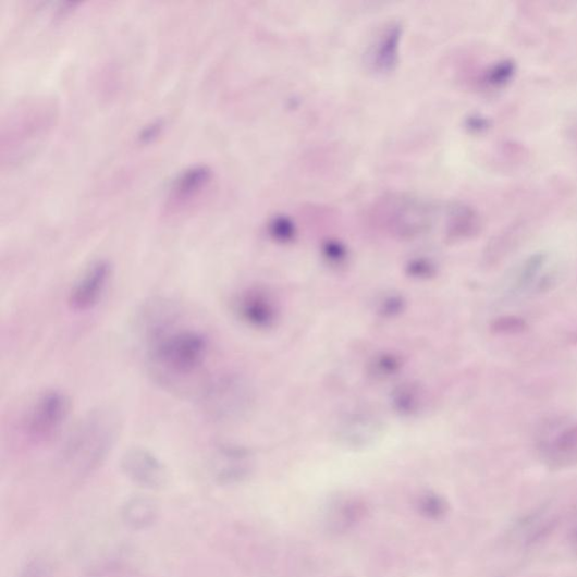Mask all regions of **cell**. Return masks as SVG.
<instances>
[{
	"label": "cell",
	"instance_id": "cell-17",
	"mask_svg": "<svg viewBox=\"0 0 577 577\" xmlns=\"http://www.w3.org/2000/svg\"><path fill=\"white\" fill-rule=\"evenodd\" d=\"M477 229V219L472 210L455 205L449 208L446 235L453 240L470 236Z\"/></svg>",
	"mask_w": 577,
	"mask_h": 577
},
{
	"label": "cell",
	"instance_id": "cell-16",
	"mask_svg": "<svg viewBox=\"0 0 577 577\" xmlns=\"http://www.w3.org/2000/svg\"><path fill=\"white\" fill-rule=\"evenodd\" d=\"M544 455L557 465L577 462V426L565 430L543 449Z\"/></svg>",
	"mask_w": 577,
	"mask_h": 577
},
{
	"label": "cell",
	"instance_id": "cell-22",
	"mask_svg": "<svg viewBox=\"0 0 577 577\" xmlns=\"http://www.w3.org/2000/svg\"><path fill=\"white\" fill-rule=\"evenodd\" d=\"M406 273L415 279L428 280L437 275L438 266L433 260L419 256L408 261Z\"/></svg>",
	"mask_w": 577,
	"mask_h": 577
},
{
	"label": "cell",
	"instance_id": "cell-8",
	"mask_svg": "<svg viewBox=\"0 0 577 577\" xmlns=\"http://www.w3.org/2000/svg\"><path fill=\"white\" fill-rule=\"evenodd\" d=\"M112 277V267L106 260L91 263L72 287L69 304L77 312L91 310L102 300Z\"/></svg>",
	"mask_w": 577,
	"mask_h": 577
},
{
	"label": "cell",
	"instance_id": "cell-5",
	"mask_svg": "<svg viewBox=\"0 0 577 577\" xmlns=\"http://www.w3.org/2000/svg\"><path fill=\"white\" fill-rule=\"evenodd\" d=\"M208 413L217 420H234L246 413L253 402L249 384L240 376L228 375L207 384L204 394Z\"/></svg>",
	"mask_w": 577,
	"mask_h": 577
},
{
	"label": "cell",
	"instance_id": "cell-1",
	"mask_svg": "<svg viewBox=\"0 0 577 577\" xmlns=\"http://www.w3.org/2000/svg\"><path fill=\"white\" fill-rule=\"evenodd\" d=\"M146 320V355L154 371L167 380L186 379L206 365L210 343L197 328L179 324L168 307H157Z\"/></svg>",
	"mask_w": 577,
	"mask_h": 577
},
{
	"label": "cell",
	"instance_id": "cell-13",
	"mask_svg": "<svg viewBox=\"0 0 577 577\" xmlns=\"http://www.w3.org/2000/svg\"><path fill=\"white\" fill-rule=\"evenodd\" d=\"M366 513L367 505L361 499L339 496L327 507L326 525L334 533H344L360 524Z\"/></svg>",
	"mask_w": 577,
	"mask_h": 577
},
{
	"label": "cell",
	"instance_id": "cell-27",
	"mask_svg": "<svg viewBox=\"0 0 577 577\" xmlns=\"http://www.w3.org/2000/svg\"><path fill=\"white\" fill-rule=\"evenodd\" d=\"M524 326L525 323L523 322L521 319L504 318V319L499 320V322L495 324V329L498 331H504V332L505 331L516 332L517 330H523Z\"/></svg>",
	"mask_w": 577,
	"mask_h": 577
},
{
	"label": "cell",
	"instance_id": "cell-18",
	"mask_svg": "<svg viewBox=\"0 0 577 577\" xmlns=\"http://www.w3.org/2000/svg\"><path fill=\"white\" fill-rule=\"evenodd\" d=\"M402 369L400 357L390 352H381L372 357L368 364L367 372L375 380H386L396 376Z\"/></svg>",
	"mask_w": 577,
	"mask_h": 577
},
{
	"label": "cell",
	"instance_id": "cell-7",
	"mask_svg": "<svg viewBox=\"0 0 577 577\" xmlns=\"http://www.w3.org/2000/svg\"><path fill=\"white\" fill-rule=\"evenodd\" d=\"M120 466L125 477L140 488L160 490L169 482L167 466L145 447L135 446L126 451Z\"/></svg>",
	"mask_w": 577,
	"mask_h": 577
},
{
	"label": "cell",
	"instance_id": "cell-2",
	"mask_svg": "<svg viewBox=\"0 0 577 577\" xmlns=\"http://www.w3.org/2000/svg\"><path fill=\"white\" fill-rule=\"evenodd\" d=\"M120 431L118 416L109 409L89 413L62 446L60 461L71 474L83 477L101 466Z\"/></svg>",
	"mask_w": 577,
	"mask_h": 577
},
{
	"label": "cell",
	"instance_id": "cell-26",
	"mask_svg": "<svg viewBox=\"0 0 577 577\" xmlns=\"http://www.w3.org/2000/svg\"><path fill=\"white\" fill-rule=\"evenodd\" d=\"M164 125L165 121L162 119L155 120L147 124L139 135L140 142L149 143L154 140L160 134V132H162Z\"/></svg>",
	"mask_w": 577,
	"mask_h": 577
},
{
	"label": "cell",
	"instance_id": "cell-15",
	"mask_svg": "<svg viewBox=\"0 0 577 577\" xmlns=\"http://www.w3.org/2000/svg\"><path fill=\"white\" fill-rule=\"evenodd\" d=\"M392 406L406 418L420 414L427 404V393L418 382H403L392 392Z\"/></svg>",
	"mask_w": 577,
	"mask_h": 577
},
{
	"label": "cell",
	"instance_id": "cell-11",
	"mask_svg": "<svg viewBox=\"0 0 577 577\" xmlns=\"http://www.w3.org/2000/svg\"><path fill=\"white\" fill-rule=\"evenodd\" d=\"M381 425L375 416L365 413L352 414L337 430L341 444L359 451L371 445L381 434Z\"/></svg>",
	"mask_w": 577,
	"mask_h": 577
},
{
	"label": "cell",
	"instance_id": "cell-21",
	"mask_svg": "<svg viewBox=\"0 0 577 577\" xmlns=\"http://www.w3.org/2000/svg\"><path fill=\"white\" fill-rule=\"evenodd\" d=\"M322 255L324 260L334 268L343 267L348 259L346 246L335 240H329L323 244Z\"/></svg>",
	"mask_w": 577,
	"mask_h": 577
},
{
	"label": "cell",
	"instance_id": "cell-20",
	"mask_svg": "<svg viewBox=\"0 0 577 577\" xmlns=\"http://www.w3.org/2000/svg\"><path fill=\"white\" fill-rule=\"evenodd\" d=\"M416 507H418L421 516L430 520H440L445 517L447 512L446 501L433 492L421 494L416 502Z\"/></svg>",
	"mask_w": 577,
	"mask_h": 577
},
{
	"label": "cell",
	"instance_id": "cell-19",
	"mask_svg": "<svg viewBox=\"0 0 577 577\" xmlns=\"http://www.w3.org/2000/svg\"><path fill=\"white\" fill-rule=\"evenodd\" d=\"M268 233L277 243H293L297 237V228L292 218L274 216L268 223Z\"/></svg>",
	"mask_w": 577,
	"mask_h": 577
},
{
	"label": "cell",
	"instance_id": "cell-23",
	"mask_svg": "<svg viewBox=\"0 0 577 577\" xmlns=\"http://www.w3.org/2000/svg\"><path fill=\"white\" fill-rule=\"evenodd\" d=\"M406 307V302L398 294L383 296L377 305V312L384 318H394L401 315Z\"/></svg>",
	"mask_w": 577,
	"mask_h": 577
},
{
	"label": "cell",
	"instance_id": "cell-14",
	"mask_svg": "<svg viewBox=\"0 0 577 577\" xmlns=\"http://www.w3.org/2000/svg\"><path fill=\"white\" fill-rule=\"evenodd\" d=\"M121 517L125 526L134 530H146L157 521L158 507L147 496H135L125 501L121 510Z\"/></svg>",
	"mask_w": 577,
	"mask_h": 577
},
{
	"label": "cell",
	"instance_id": "cell-4",
	"mask_svg": "<svg viewBox=\"0 0 577 577\" xmlns=\"http://www.w3.org/2000/svg\"><path fill=\"white\" fill-rule=\"evenodd\" d=\"M377 217L393 234L401 238H415L431 229V207L410 196L384 198L376 208Z\"/></svg>",
	"mask_w": 577,
	"mask_h": 577
},
{
	"label": "cell",
	"instance_id": "cell-28",
	"mask_svg": "<svg viewBox=\"0 0 577 577\" xmlns=\"http://www.w3.org/2000/svg\"><path fill=\"white\" fill-rule=\"evenodd\" d=\"M574 543L576 544V550H577V531L575 532Z\"/></svg>",
	"mask_w": 577,
	"mask_h": 577
},
{
	"label": "cell",
	"instance_id": "cell-3",
	"mask_svg": "<svg viewBox=\"0 0 577 577\" xmlns=\"http://www.w3.org/2000/svg\"><path fill=\"white\" fill-rule=\"evenodd\" d=\"M72 403L60 391H47L28 407L23 420L25 437L34 443L52 440L70 418Z\"/></svg>",
	"mask_w": 577,
	"mask_h": 577
},
{
	"label": "cell",
	"instance_id": "cell-12",
	"mask_svg": "<svg viewBox=\"0 0 577 577\" xmlns=\"http://www.w3.org/2000/svg\"><path fill=\"white\" fill-rule=\"evenodd\" d=\"M212 180V171L206 165L188 168L180 173L171 184L169 202L181 208L196 200Z\"/></svg>",
	"mask_w": 577,
	"mask_h": 577
},
{
	"label": "cell",
	"instance_id": "cell-25",
	"mask_svg": "<svg viewBox=\"0 0 577 577\" xmlns=\"http://www.w3.org/2000/svg\"><path fill=\"white\" fill-rule=\"evenodd\" d=\"M52 567L45 558L30 560L21 570L20 577H51Z\"/></svg>",
	"mask_w": 577,
	"mask_h": 577
},
{
	"label": "cell",
	"instance_id": "cell-6",
	"mask_svg": "<svg viewBox=\"0 0 577 577\" xmlns=\"http://www.w3.org/2000/svg\"><path fill=\"white\" fill-rule=\"evenodd\" d=\"M235 312L243 323L255 330L273 329L280 317L274 296L260 285L247 287L237 296Z\"/></svg>",
	"mask_w": 577,
	"mask_h": 577
},
{
	"label": "cell",
	"instance_id": "cell-9",
	"mask_svg": "<svg viewBox=\"0 0 577 577\" xmlns=\"http://www.w3.org/2000/svg\"><path fill=\"white\" fill-rule=\"evenodd\" d=\"M251 471V457L245 447L222 445L212 462V472L220 486L242 483Z\"/></svg>",
	"mask_w": 577,
	"mask_h": 577
},
{
	"label": "cell",
	"instance_id": "cell-10",
	"mask_svg": "<svg viewBox=\"0 0 577 577\" xmlns=\"http://www.w3.org/2000/svg\"><path fill=\"white\" fill-rule=\"evenodd\" d=\"M402 36L401 23L394 22L384 27L367 53V62L371 71L388 74L395 70L400 60Z\"/></svg>",
	"mask_w": 577,
	"mask_h": 577
},
{
	"label": "cell",
	"instance_id": "cell-24",
	"mask_svg": "<svg viewBox=\"0 0 577 577\" xmlns=\"http://www.w3.org/2000/svg\"><path fill=\"white\" fill-rule=\"evenodd\" d=\"M91 577H143L136 569L123 564H109L95 570Z\"/></svg>",
	"mask_w": 577,
	"mask_h": 577
}]
</instances>
